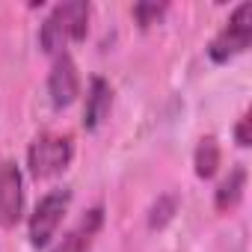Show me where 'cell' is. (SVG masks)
Returning a JSON list of instances; mask_svg holds the SVG:
<instances>
[{"mask_svg":"<svg viewBox=\"0 0 252 252\" xmlns=\"http://www.w3.org/2000/svg\"><path fill=\"white\" fill-rule=\"evenodd\" d=\"M89 15L92 6L86 0H68V3H57L48 18L39 27V45L45 54H63L71 42H80L89 30Z\"/></svg>","mask_w":252,"mask_h":252,"instance_id":"obj_1","label":"cell"},{"mask_svg":"<svg viewBox=\"0 0 252 252\" xmlns=\"http://www.w3.org/2000/svg\"><path fill=\"white\" fill-rule=\"evenodd\" d=\"M249 42H252V3L243 0V3L234 6V12L228 15V21L208 42V57L214 63H228L231 57L243 54L249 48Z\"/></svg>","mask_w":252,"mask_h":252,"instance_id":"obj_2","label":"cell"},{"mask_svg":"<svg viewBox=\"0 0 252 252\" xmlns=\"http://www.w3.org/2000/svg\"><path fill=\"white\" fill-rule=\"evenodd\" d=\"M74 158L71 134H39L27 149V169L33 178H51L63 172Z\"/></svg>","mask_w":252,"mask_h":252,"instance_id":"obj_3","label":"cell"},{"mask_svg":"<svg viewBox=\"0 0 252 252\" xmlns=\"http://www.w3.org/2000/svg\"><path fill=\"white\" fill-rule=\"evenodd\" d=\"M68 205H71V190L68 187H57V190H51V193H45L39 199V205L33 208L30 222H27L33 246H48L51 243V237L57 234L63 217L68 214Z\"/></svg>","mask_w":252,"mask_h":252,"instance_id":"obj_4","label":"cell"},{"mask_svg":"<svg viewBox=\"0 0 252 252\" xmlns=\"http://www.w3.org/2000/svg\"><path fill=\"white\" fill-rule=\"evenodd\" d=\"M24 217V178L15 160L0 163V225L12 228Z\"/></svg>","mask_w":252,"mask_h":252,"instance_id":"obj_5","label":"cell"},{"mask_svg":"<svg viewBox=\"0 0 252 252\" xmlns=\"http://www.w3.org/2000/svg\"><path fill=\"white\" fill-rule=\"evenodd\" d=\"M48 92H51L54 107H68L80 95V74H77V65L68 51L54 57V65L48 74Z\"/></svg>","mask_w":252,"mask_h":252,"instance_id":"obj_6","label":"cell"},{"mask_svg":"<svg viewBox=\"0 0 252 252\" xmlns=\"http://www.w3.org/2000/svg\"><path fill=\"white\" fill-rule=\"evenodd\" d=\"M101 225H104V208L95 205V208L83 211V217L63 234V240L51 252H89V246L95 243Z\"/></svg>","mask_w":252,"mask_h":252,"instance_id":"obj_7","label":"cell"},{"mask_svg":"<svg viewBox=\"0 0 252 252\" xmlns=\"http://www.w3.org/2000/svg\"><path fill=\"white\" fill-rule=\"evenodd\" d=\"M113 107V86L104 77H92L89 80V92H86V107H83V128L92 131L104 122V116Z\"/></svg>","mask_w":252,"mask_h":252,"instance_id":"obj_8","label":"cell"},{"mask_svg":"<svg viewBox=\"0 0 252 252\" xmlns=\"http://www.w3.org/2000/svg\"><path fill=\"white\" fill-rule=\"evenodd\" d=\"M243 190H246V169H243V166H234V169L220 181V187H217V193H214L217 211L228 214L231 208H237V202L243 199Z\"/></svg>","mask_w":252,"mask_h":252,"instance_id":"obj_9","label":"cell"},{"mask_svg":"<svg viewBox=\"0 0 252 252\" xmlns=\"http://www.w3.org/2000/svg\"><path fill=\"white\" fill-rule=\"evenodd\" d=\"M193 166H196L199 178H211L217 172V166H220V143H217V137L208 134V137L199 140V146L193 152Z\"/></svg>","mask_w":252,"mask_h":252,"instance_id":"obj_10","label":"cell"},{"mask_svg":"<svg viewBox=\"0 0 252 252\" xmlns=\"http://www.w3.org/2000/svg\"><path fill=\"white\" fill-rule=\"evenodd\" d=\"M175 205H178V202H175V196H160V202L152 208L149 225H152V228H160V225H163V222L175 214Z\"/></svg>","mask_w":252,"mask_h":252,"instance_id":"obj_11","label":"cell"},{"mask_svg":"<svg viewBox=\"0 0 252 252\" xmlns=\"http://www.w3.org/2000/svg\"><path fill=\"white\" fill-rule=\"evenodd\" d=\"M163 12H166V3H137V6H134V18L140 21V27L155 24Z\"/></svg>","mask_w":252,"mask_h":252,"instance_id":"obj_12","label":"cell"},{"mask_svg":"<svg viewBox=\"0 0 252 252\" xmlns=\"http://www.w3.org/2000/svg\"><path fill=\"white\" fill-rule=\"evenodd\" d=\"M249 110H243V116L237 119V128H234V143L240 146V149H249V143H252V137H249Z\"/></svg>","mask_w":252,"mask_h":252,"instance_id":"obj_13","label":"cell"}]
</instances>
